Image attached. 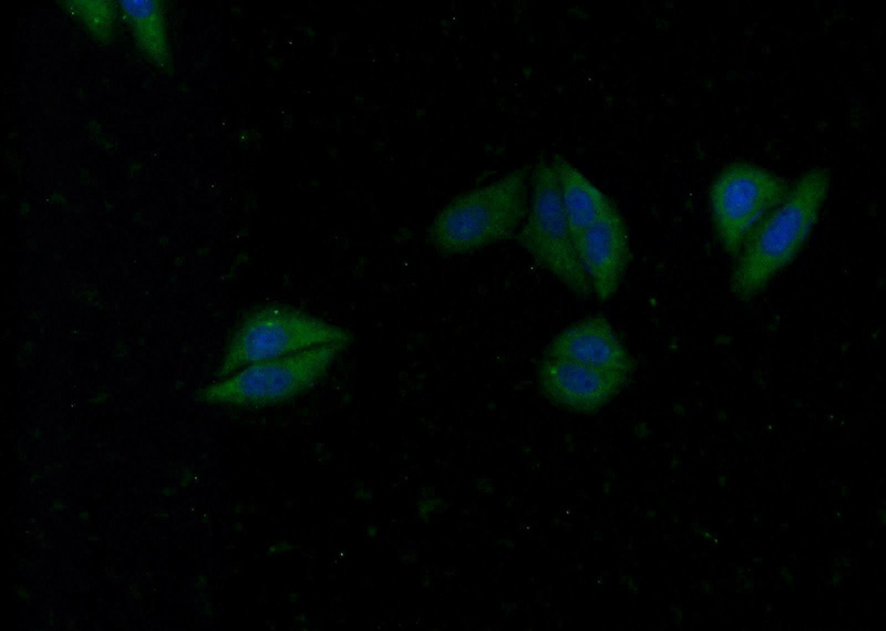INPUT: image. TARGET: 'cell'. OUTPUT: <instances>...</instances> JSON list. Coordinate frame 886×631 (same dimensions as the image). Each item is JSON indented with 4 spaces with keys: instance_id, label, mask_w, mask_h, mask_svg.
I'll return each instance as SVG.
<instances>
[{
    "instance_id": "1",
    "label": "cell",
    "mask_w": 886,
    "mask_h": 631,
    "mask_svg": "<svg viewBox=\"0 0 886 631\" xmlns=\"http://www.w3.org/2000/svg\"><path fill=\"white\" fill-rule=\"evenodd\" d=\"M830 182L826 168L806 172L753 228L738 254L730 280L736 298H753L793 260L818 218Z\"/></svg>"
},
{
    "instance_id": "2",
    "label": "cell",
    "mask_w": 886,
    "mask_h": 631,
    "mask_svg": "<svg viewBox=\"0 0 886 631\" xmlns=\"http://www.w3.org/2000/svg\"><path fill=\"white\" fill-rule=\"evenodd\" d=\"M527 209V172L517 168L452 200L434 218L429 238L443 255L467 254L514 236Z\"/></svg>"
},
{
    "instance_id": "3",
    "label": "cell",
    "mask_w": 886,
    "mask_h": 631,
    "mask_svg": "<svg viewBox=\"0 0 886 631\" xmlns=\"http://www.w3.org/2000/svg\"><path fill=\"white\" fill-rule=\"evenodd\" d=\"M339 325L291 307L267 306L250 313L233 334L217 376L249 364L298 353L315 346L350 341Z\"/></svg>"
},
{
    "instance_id": "4",
    "label": "cell",
    "mask_w": 886,
    "mask_h": 631,
    "mask_svg": "<svg viewBox=\"0 0 886 631\" xmlns=\"http://www.w3.org/2000/svg\"><path fill=\"white\" fill-rule=\"evenodd\" d=\"M344 344L329 343L247 365L228 379L197 392L208 404L264 407L289 401L311 389Z\"/></svg>"
},
{
    "instance_id": "5",
    "label": "cell",
    "mask_w": 886,
    "mask_h": 631,
    "mask_svg": "<svg viewBox=\"0 0 886 631\" xmlns=\"http://www.w3.org/2000/svg\"><path fill=\"white\" fill-rule=\"evenodd\" d=\"M530 183L528 209L516 235L518 245L570 291L589 297L593 291L565 217L553 164L539 161Z\"/></svg>"
},
{
    "instance_id": "6",
    "label": "cell",
    "mask_w": 886,
    "mask_h": 631,
    "mask_svg": "<svg viewBox=\"0 0 886 631\" xmlns=\"http://www.w3.org/2000/svg\"><path fill=\"white\" fill-rule=\"evenodd\" d=\"M789 189L781 176L746 162L733 163L717 176L710 189L711 210L718 237L729 255L739 254L753 228Z\"/></svg>"
},
{
    "instance_id": "7",
    "label": "cell",
    "mask_w": 886,
    "mask_h": 631,
    "mask_svg": "<svg viewBox=\"0 0 886 631\" xmlns=\"http://www.w3.org/2000/svg\"><path fill=\"white\" fill-rule=\"evenodd\" d=\"M630 374L546 356L537 380L543 394L569 412L593 414L608 404L628 383Z\"/></svg>"
},
{
    "instance_id": "8",
    "label": "cell",
    "mask_w": 886,
    "mask_h": 631,
    "mask_svg": "<svg viewBox=\"0 0 886 631\" xmlns=\"http://www.w3.org/2000/svg\"><path fill=\"white\" fill-rule=\"evenodd\" d=\"M576 251L591 291L601 301L610 299L630 257L627 225L615 205L583 234Z\"/></svg>"
},
{
    "instance_id": "9",
    "label": "cell",
    "mask_w": 886,
    "mask_h": 631,
    "mask_svg": "<svg viewBox=\"0 0 886 631\" xmlns=\"http://www.w3.org/2000/svg\"><path fill=\"white\" fill-rule=\"evenodd\" d=\"M546 356L630 375L635 370L631 355L604 316L587 317L564 329L550 341Z\"/></svg>"
},
{
    "instance_id": "10",
    "label": "cell",
    "mask_w": 886,
    "mask_h": 631,
    "mask_svg": "<svg viewBox=\"0 0 886 631\" xmlns=\"http://www.w3.org/2000/svg\"><path fill=\"white\" fill-rule=\"evenodd\" d=\"M559 197L575 248L583 234L594 225L614 203L577 167L562 156L554 157Z\"/></svg>"
},
{
    "instance_id": "11",
    "label": "cell",
    "mask_w": 886,
    "mask_h": 631,
    "mask_svg": "<svg viewBox=\"0 0 886 631\" xmlns=\"http://www.w3.org/2000/svg\"><path fill=\"white\" fill-rule=\"evenodd\" d=\"M117 4L142 54L156 68L171 71L172 55L162 2L122 0Z\"/></svg>"
},
{
    "instance_id": "12",
    "label": "cell",
    "mask_w": 886,
    "mask_h": 631,
    "mask_svg": "<svg viewBox=\"0 0 886 631\" xmlns=\"http://www.w3.org/2000/svg\"><path fill=\"white\" fill-rule=\"evenodd\" d=\"M63 8L75 17L99 41L110 43L114 39L116 9L112 1H63Z\"/></svg>"
}]
</instances>
